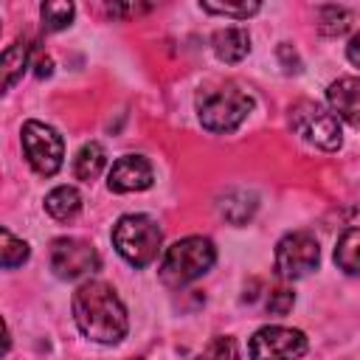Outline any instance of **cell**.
I'll list each match as a JSON object with an SVG mask.
<instances>
[{"label":"cell","mask_w":360,"mask_h":360,"mask_svg":"<svg viewBox=\"0 0 360 360\" xmlns=\"http://www.w3.org/2000/svg\"><path fill=\"white\" fill-rule=\"evenodd\" d=\"M28 59H31V42L25 37L17 39V42H11L3 51V87L6 90H11L22 79V73L28 68Z\"/></svg>","instance_id":"13"},{"label":"cell","mask_w":360,"mask_h":360,"mask_svg":"<svg viewBox=\"0 0 360 360\" xmlns=\"http://www.w3.org/2000/svg\"><path fill=\"white\" fill-rule=\"evenodd\" d=\"M326 101L338 118L352 127H360V76H343L329 84Z\"/></svg>","instance_id":"11"},{"label":"cell","mask_w":360,"mask_h":360,"mask_svg":"<svg viewBox=\"0 0 360 360\" xmlns=\"http://www.w3.org/2000/svg\"><path fill=\"white\" fill-rule=\"evenodd\" d=\"M45 211L59 222H70L82 211V194L73 186H56L45 197Z\"/></svg>","instance_id":"14"},{"label":"cell","mask_w":360,"mask_h":360,"mask_svg":"<svg viewBox=\"0 0 360 360\" xmlns=\"http://www.w3.org/2000/svg\"><path fill=\"white\" fill-rule=\"evenodd\" d=\"M163 233L158 222L146 214H124L112 228V245L124 262L132 267H146L160 253Z\"/></svg>","instance_id":"4"},{"label":"cell","mask_w":360,"mask_h":360,"mask_svg":"<svg viewBox=\"0 0 360 360\" xmlns=\"http://www.w3.org/2000/svg\"><path fill=\"white\" fill-rule=\"evenodd\" d=\"M222 217L233 225H245L253 214H256V197L248 194V191H228L222 205H219Z\"/></svg>","instance_id":"17"},{"label":"cell","mask_w":360,"mask_h":360,"mask_svg":"<svg viewBox=\"0 0 360 360\" xmlns=\"http://www.w3.org/2000/svg\"><path fill=\"white\" fill-rule=\"evenodd\" d=\"M37 76H51V59H48V56H39V62H37Z\"/></svg>","instance_id":"26"},{"label":"cell","mask_w":360,"mask_h":360,"mask_svg":"<svg viewBox=\"0 0 360 360\" xmlns=\"http://www.w3.org/2000/svg\"><path fill=\"white\" fill-rule=\"evenodd\" d=\"M335 264L349 276H360V225L340 233L335 248Z\"/></svg>","instance_id":"15"},{"label":"cell","mask_w":360,"mask_h":360,"mask_svg":"<svg viewBox=\"0 0 360 360\" xmlns=\"http://www.w3.org/2000/svg\"><path fill=\"white\" fill-rule=\"evenodd\" d=\"M51 270L59 276V278H82V276H90L101 267V259L96 253V248L84 239H76V236H59L51 242Z\"/></svg>","instance_id":"8"},{"label":"cell","mask_w":360,"mask_h":360,"mask_svg":"<svg viewBox=\"0 0 360 360\" xmlns=\"http://www.w3.org/2000/svg\"><path fill=\"white\" fill-rule=\"evenodd\" d=\"M321 259V248L318 239L307 231H292L284 233L276 245V270L281 278H301L307 273H312L318 267Z\"/></svg>","instance_id":"7"},{"label":"cell","mask_w":360,"mask_h":360,"mask_svg":"<svg viewBox=\"0 0 360 360\" xmlns=\"http://www.w3.org/2000/svg\"><path fill=\"white\" fill-rule=\"evenodd\" d=\"M250 360H298L307 352V335L290 326H262L250 338Z\"/></svg>","instance_id":"9"},{"label":"cell","mask_w":360,"mask_h":360,"mask_svg":"<svg viewBox=\"0 0 360 360\" xmlns=\"http://www.w3.org/2000/svg\"><path fill=\"white\" fill-rule=\"evenodd\" d=\"M354 14L343 6H321L318 8V31L323 37H340L349 31Z\"/></svg>","instance_id":"18"},{"label":"cell","mask_w":360,"mask_h":360,"mask_svg":"<svg viewBox=\"0 0 360 360\" xmlns=\"http://www.w3.org/2000/svg\"><path fill=\"white\" fill-rule=\"evenodd\" d=\"M76 8L73 3H42L39 6V17H42V25L45 31H62L70 25Z\"/></svg>","instance_id":"20"},{"label":"cell","mask_w":360,"mask_h":360,"mask_svg":"<svg viewBox=\"0 0 360 360\" xmlns=\"http://www.w3.org/2000/svg\"><path fill=\"white\" fill-rule=\"evenodd\" d=\"M194 360H239V346L228 335H217Z\"/></svg>","instance_id":"21"},{"label":"cell","mask_w":360,"mask_h":360,"mask_svg":"<svg viewBox=\"0 0 360 360\" xmlns=\"http://www.w3.org/2000/svg\"><path fill=\"white\" fill-rule=\"evenodd\" d=\"M202 8H205L208 14H222V17L248 20V17L256 14L262 6H259V3H202Z\"/></svg>","instance_id":"22"},{"label":"cell","mask_w":360,"mask_h":360,"mask_svg":"<svg viewBox=\"0 0 360 360\" xmlns=\"http://www.w3.org/2000/svg\"><path fill=\"white\" fill-rule=\"evenodd\" d=\"M253 110L250 93L236 84H219L197 96V115L208 132H233Z\"/></svg>","instance_id":"2"},{"label":"cell","mask_w":360,"mask_h":360,"mask_svg":"<svg viewBox=\"0 0 360 360\" xmlns=\"http://www.w3.org/2000/svg\"><path fill=\"white\" fill-rule=\"evenodd\" d=\"M292 304H295V295L284 287H278L267 295V312H273V315H287L292 309Z\"/></svg>","instance_id":"23"},{"label":"cell","mask_w":360,"mask_h":360,"mask_svg":"<svg viewBox=\"0 0 360 360\" xmlns=\"http://www.w3.org/2000/svg\"><path fill=\"white\" fill-rule=\"evenodd\" d=\"M346 59L360 68V34H354V37L349 39V45H346Z\"/></svg>","instance_id":"25"},{"label":"cell","mask_w":360,"mask_h":360,"mask_svg":"<svg viewBox=\"0 0 360 360\" xmlns=\"http://www.w3.org/2000/svg\"><path fill=\"white\" fill-rule=\"evenodd\" d=\"M28 242H22V239H17L8 228H3L0 231V262H3V267L6 270H14V267H20L25 259H28Z\"/></svg>","instance_id":"19"},{"label":"cell","mask_w":360,"mask_h":360,"mask_svg":"<svg viewBox=\"0 0 360 360\" xmlns=\"http://www.w3.org/2000/svg\"><path fill=\"white\" fill-rule=\"evenodd\" d=\"M155 6H149V3H110L107 6V14H112V17H141V14H146V11H152Z\"/></svg>","instance_id":"24"},{"label":"cell","mask_w":360,"mask_h":360,"mask_svg":"<svg viewBox=\"0 0 360 360\" xmlns=\"http://www.w3.org/2000/svg\"><path fill=\"white\" fill-rule=\"evenodd\" d=\"M217 262V248L208 236H186L166 248L163 262H160V281L166 287H183L202 273L211 270Z\"/></svg>","instance_id":"3"},{"label":"cell","mask_w":360,"mask_h":360,"mask_svg":"<svg viewBox=\"0 0 360 360\" xmlns=\"http://www.w3.org/2000/svg\"><path fill=\"white\" fill-rule=\"evenodd\" d=\"M104 166H107V152H104V146L96 143V141H90V143H84V146L79 149V155H76V160H73V174H76L79 180H96Z\"/></svg>","instance_id":"16"},{"label":"cell","mask_w":360,"mask_h":360,"mask_svg":"<svg viewBox=\"0 0 360 360\" xmlns=\"http://www.w3.org/2000/svg\"><path fill=\"white\" fill-rule=\"evenodd\" d=\"M22 152H25L28 166L37 174L51 177L62 169L65 141L53 127L42 124V121H25L22 124Z\"/></svg>","instance_id":"6"},{"label":"cell","mask_w":360,"mask_h":360,"mask_svg":"<svg viewBox=\"0 0 360 360\" xmlns=\"http://www.w3.org/2000/svg\"><path fill=\"white\" fill-rule=\"evenodd\" d=\"M70 307L79 332L96 343H118L129 329L127 307L107 281L79 284Z\"/></svg>","instance_id":"1"},{"label":"cell","mask_w":360,"mask_h":360,"mask_svg":"<svg viewBox=\"0 0 360 360\" xmlns=\"http://www.w3.org/2000/svg\"><path fill=\"white\" fill-rule=\"evenodd\" d=\"M155 180L152 163L143 155H124L112 163L110 174H107V186L115 194H129V191H143L149 188Z\"/></svg>","instance_id":"10"},{"label":"cell","mask_w":360,"mask_h":360,"mask_svg":"<svg viewBox=\"0 0 360 360\" xmlns=\"http://www.w3.org/2000/svg\"><path fill=\"white\" fill-rule=\"evenodd\" d=\"M290 127L312 146L318 149H326V152H335L343 141V132H340V118L321 107L318 101H295L290 107Z\"/></svg>","instance_id":"5"},{"label":"cell","mask_w":360,"mask_h":360,"mask_svg":"<svg viewBox=\"0 0 360 360\" xmlns=\"http://www.w3.org/2000/svg\"><path fill=\"white\" fill-rule=\"evenodd\" d=\"M211 48L222 62H242L250 51V37L245 28H219L211 37Z\"/></svg>","instance_id":"12"}]
</instances>
